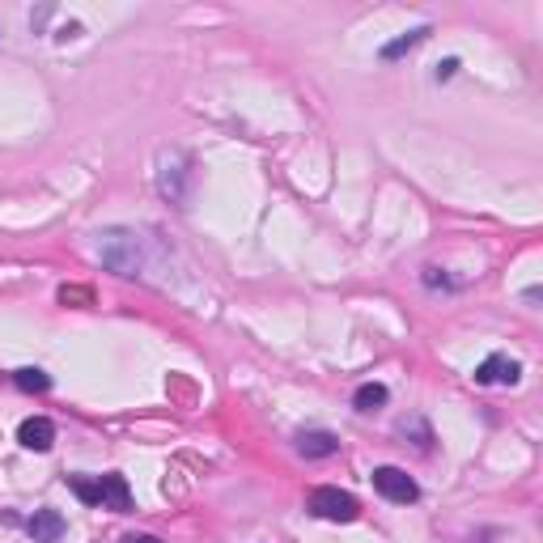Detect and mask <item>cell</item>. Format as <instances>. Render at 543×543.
<instances>
[{
    "label": "cell",
    "instance_id": "11",
    "mask_svg": "<svg viewBox=\"0 0 543 543\" xmlns=\"http://www.w3.org/2000/svg\"><path fill=\"white\" fill-rule=\"evenodd\" d=\"M13 383L26 391V395H43V391H51V378L43 374V369H34V366H26V369H17L13 374Z\"/></svg>",
    "mask_w": 543,
    "mask_h": 543
},
{
    "label": "cell",
    "instance_id": "6",
    "mask_svg": "<svg viewBox=\"0 0 543 543\" xmlns=\"http://www.w3.org/2000/svg\"><path fill=\"white\" fill-rule=\"evenodd\" d=\"M17 442L34 454H43V450L56 446V425H51L47 416H30V420H22V429H17Z\"/></svg>",
    "mask_w": 543,
    "mask_h": 543
},
{
    "label": "cell",
    "instance_id": "1",
    "mask_svg": "<svg viewBox=\"0 0 543 543\" xmlns=\"http://www.w3.org/2000/svg\"><path fill=\"white\" fill-rule=\"evenodd\" d=\"M98 259L115 276H136L141 272V234L136 229H102L98 234Z\"/></svg>",
    "mask_w": 543,
    "mask_h": 543
},
{
    "label": "cell",
    "instance_id": "2",
    "mask_svg": "<svg viewBox=\"0 0 543 543\" xmlns=\"http://www.w3.org/2000/svg\"><path fill=\"white\" fill-rule=\"evenodd\" d=\"M306 510L315 513V518H327V522H352V518L361 513V505H357L352 493H340V488L327 484V488H315V493H310Z\"/></svg>",
    "mask_w": 543,
    "mask_h": 543
},
{
    "label": "cell",
    "instance_id": "10",
    "mask_svg": "<svg viewBox=\"0 0 543 543\" xmlns=\"http://www.w3.org/2000/svg\"><path fill=\"white\" fill-rule=\"evenodd\" d=\"M383 403H386V386L383 383L357 386V395H352V408H357V412H378Z\"/></svg>",
    "mask_w": 543,
    "mask_h": 543
},
{
    "label": "cell",
    "instance_id": "14",
    "mask_svg": "<svg viewBox=\"0 0 543 543\" xmlns=\"http://www.w3.org/2000/svg\"><path fill=\"white\" fill-rule=\"evenodd\" d=\"M454 68H459V60H442V65H437V81L454 77Z\"/></svg>",
    "mask_w": 543,
    "mask_h": 543
},
{
    "label": "cell",
    "instance_id": "9",
    "mask_svg": "<svg viewBox=\"0 0 543 543\" xmlns=\"http://www.w3.org/2000/svg\"><path fill=\"white\" fill-rule=\"evenodd\" d=\"M98 496H102V505L115 513H128L132 510V488H128V479L124 476H102L98 479Z\"/></svg>",
    "mask_w": 543,
    "mask_h": 543
},
{
    "label": "cell",
    "instance_id": "4",
    "mask_svg": "<svg viewBox=\"0 0 543 543\" xmlns=\"http://www.w3.org/2000/svg\"><path fill=\"white\" fill-rule=\"evenodd\" d=\"M187 158L183 153H161V161H158V187H161V195L166 200H175V204H183L187 200Z\"/></svg>",
    "mask_w": 543,
    "mask_h": 543
},
{
    "label": "cell",
    "instance_id": "15",
    "mask_svg": "<svg viewBox=\"0 0 543 543\" xmlns=\"http://www.w3.org/2000/svg\"><path fill=\"white\" fill-rule=\"evenodd\" d=\"M124 543H161L158 535H124Z\"/></svg>",
    "mask_w": 543,
    "mask_h": 543
},
{
    "label": "cell",
    "instance_id": "12",
    "mask_svg": "<svg viewBox=\"0 0 543 543\" xmlns=\"http://www.w3.org/2000/svg\"><path fill=\"white\" fill-rule=\"evenodd\" d=\"M425 34H429V26H420V30L400 34L395 43H386V47H383V60H400V56H408V51H412L416 43H425Z\"/></svg>",
    "mask_w": 543,
    "mask_h": 543
},
{
    "label": "cell",
    "instance_id": "5",
    "mask_svg": "<svg viewBox=\"0 0 543 543\" xmlns=\"http://www.w3.org/2000/svg\"><path fill=\"white\" fill-rule=\"evenodd\" d=\"M518 378H522V366H518L513 357H505V352H493V357L476 369L479 386H513Z\"/></svg>",
    "mask_w": 543,
    "mask_h": 543
},
{
    "label": "cell",
    "instance_id": "8",
    "mask_svg": "<svg viewBox=\"0 0 543 543\" xmlns=\"http://www.w3.org/2000/svg\"><path fill=\"white\" fill-rule=\"evenodd\" d=\"M297 454H306V459H332V454H340V437L327 429H306L297 433Z\"/></svg>",
    "mask_w": 543,
    "mask_h": 543
},
{
    "label": "cell",
    "instance_id": "13",
    "mask_svg": "<svg viewBox=\"0 0 543 543\" xmlns=\"http://www.w3.org/2000/svg\"><path fill=\"white\" fill-rule=\"evenodd\" d=\"M68 484H73V493H77L85 505H102V496H98V484H90V479H81V476H73Z\"/></svg>",
    "mask_w": 543,
    "mask_h": 543
},
{
    "label": "cell",
    "instance_id": "3",
    "mask_svg": "<svg viewBox=\"0 0 543 543\" xmlns=\"http://www.w3.org/2000/svg\"><path fill=\"white\" fill-rule=\"evenodd\" d=\"M374 488L386 496V501H395V505H408L420 496L416 488V479L403 471V467H374Z\"/></svg>",
    "mask_w": 543,
    "mask_h": 543
},
{
    "label": "cell",
    "instance_id": "7",
    "mask_svg": "<svg viewBox=\"0 0 543 543\" xmlns=\"http://www.w3.org/2000/svg\"><path fill=\"white\" fill-rule=\"evenodd\" d=\"M34 543H60L65 539V513L60 510H34V518L26 522Z\"/></svg>",
    "mask_w": 543,
    "mask_h": 543
}]
</instances>
